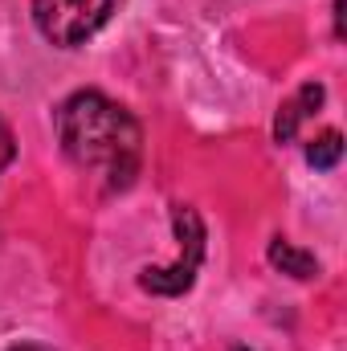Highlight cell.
<instances>
[{
    "instance_id": "1",
    "label": "cell",
    "mask_w": 347,
    "mask_h": 351,
    "mask_svg": "<svg viewBox=\"0 0 347 351\" xmlns=\"http://www.w3.org/2000/svg\"><path fill=\"white\" fill-rule=\"evenodd\" d=\"M58 139L66 160L90 180H98L106 192H123L139 172V156H143L139 123L131 119L127 106L110 102L98 90H78L62 102Z\"/></svg>"
},
{
    "instance_id": "2",
    "label": "cell",
    "mask_w": 347,
    "mask_h": 351,
    "mask_svg": "<svg viewBox=\"0 0 347 351\" xmlns=\"http://www.w3.org/2000/svg\"><path fill=\"white\" fill-rule=\"evenodd\" d=\"M115 12V0H33V21L45 41L74 49L94 37Z\"/></svg>"
},
{
    "instance_id": "3",
    "label": "cell",
    "mask_w": 347,
    "mask_h": 351,
    "mask_svg": "<svg viewBox=\"0 0 347 351\" xmlns=\"http://www.w3.org/2000/svg\"><path fill=\"white\" fill-rule=\"evenodd\" d=\"M172 221H176V233H180V258H176V265L143 269V290H156V294H184L192 286V274H196L200 258H204V229H200L196 213L176 204Z\"/></svg>"
},
{
    "instance_id": "4",
    "label": "cell",
    "mask_w": 347,
    "mask_h": 351,
    "mask_svg": "<svg viewBox=\"0 0 347 351\" xmlns=\"http://www.w3.org/2000/svg\"><path fill=\"white\" fill-rule=\"evenodd\" d=\"M323 102V86H302L282 110H278V123H274V135H278V143H290L294 135H298V127H302V119H311V110Z\"/></svg>"
},
{
    "instance_id": "5",
    "label": "cell",
    "mask_w": 347,
    "mask_h": 351,
    "mask_svg": "<svg viewBox=\"0 0 347 351\" xmlns=\"http://www.w3.org/2000/svg\"><path fill=\"white\" fill-rule=\"evenodd\" d=\"M270 262L278 265L282 274H294V278H315V274H319V262H315L311 254L294 250L286 237H274V245H270Z\"/></svg>"
},
{
    "instance_id": "6",
    "label": "cell",
    "mask_w": 347,
    "mask_h": 351,
    "mask_svg": "<svg viewBox=\"0 0 347 351\" xmlns=\"http://www.w3.org/2000/svg\"><path fill=\"white\" fill-rule=\"evenodd\" d=\"M339 156H344V139H339V131H323L319 139H311L307 143V164L311 168H335L339 164Z\"/></svg>"
},
{
    "instance_id": "7",
    "label": "cell",
    "mask_w": 347,
    "mask_h": 351,
    "mask_svg": "<svg viewBox=\"0 0 347 351\" xmlns=\"http://www.w3.org/2000/svg\"><path fill=\"white\" fill-rule=\"evenodd\" d=\"M12 156H16V143H12V135H8V127L0 123V172L12 164Z\"/></svg>"
},
{
    "instance_id": "8",
    "label": "cell",
    "mask_w": 347,
    "mask_h": 351,
    "mask_svg": "<svg viewBox=\"0 0 347 351\" xmlns=\"http://www.w3.org/2000/svg\"><path fill=\"white\" fill-rule=\"evenodd\" d=\"M8 351H45V348H37V343H16V348H8Z\"/></svg>"
},
{
    "instance_id": "9",
    "label": "cell",
    "mask_w": 347,
    "mask_h": 351,
    "mask_svg": "<svg viewBox=\"0 0 347 351\" xmlns=\"http://www.w3.org/2000/svg\"><path fill=\"white\" fill-rule=\"evenodd\" d=\"M237 351H241V348H237Z\"/></svg>"
}]
</instances>
